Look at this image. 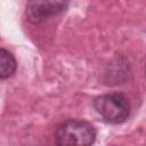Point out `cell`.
Returning <instances> with one entry per match:
<instances>
[{
	"label": "cell",
	"instance_id": "6da1fadb",
	"mask_svg": "<svg viewBox=\"0 0 146 146\" xmlns=\"http://www.w3.org/2000/svg\"><path fill=\"white\" fill-rule=\"evenodd\" d=\"M96 139L95 128L83 120H67L60 123L55 131L56 144L63 146H87Z\"/></svg>",
	"mask_w": 146,
	"mask_h": 146
},
{
	"label": "cell",
	"instance_id": "7a4b0ae2",
	"mask_svg": "<svg viewBox=\"0 0 146 146\" xmlns=\"http://www.w3.org/2000/svg\"><path fill=\"white\" fill-rule=\"evenodd\" d=\"M94 107L100 116L111 123L124 122L130 114V104L122 94L100 95L94 99Z\"/></svg>",
	"mask_w": 146,
	"mask_h": 146
},
{
	"label": "cell",
	"instance_id": "3957f363",
	"mask_svg": "<svg viewBox=\"0 0 146 146\" xmlns=\"http://www.w3.org/2000/svg\"><path fill=\"white\" fill-rule=\"evenodd\" d=\"M70 0H29L26 17L33 24H39L47 18L66 9Z\"/></svg>",
	"mask_w": 146,
	"mask_h": 146
},
{
	"label": "cell",
	"instance_id": "277c9868",
	"mask_svg": "<svg viewBox=\"0 0 146 146\" xmlns=\"http://www.w3.org/2000/svg\"><path fill=\"white\" fill-rule=\"evenodd\" d=\"M16 60L14 56L6 49L0 50V78L6 79L11 76L16 71Z\"/></svg>",
	"mask_w": 146,
	"mask_h": 146
}]
</instances>
